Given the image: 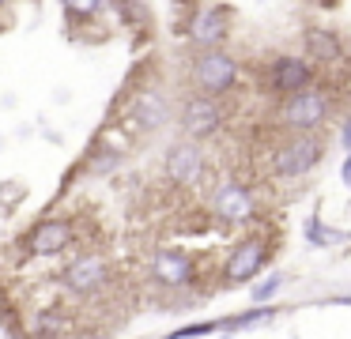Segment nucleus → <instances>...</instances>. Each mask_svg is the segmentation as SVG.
<instances>
[{"mask_svg": "<svg viewBox=\"0 0 351 339\" xmlns=\"http://www.w3.org/2000/svg\"><path fill=\"white\" fill-rule=\"evenodd\" d=\"M265 260H268V245L261 238L238 241V249L230 253L227 268H223V271H227V283H250V279L265 268Z\"/></svg>", "mask_w": 351, "mask_h": 339, "instance_id": "f8f14e48", "label": "nucleus"}, {"mask_svg": "<svg viewBox=\"0 0 351 339\" xmlns=\"http://www.w3.org/2000/svg\"><path fill=\"white\" fill-rule=\"evenodd\" d=\"M321 162V140L313 132H291L272 151V173L276 177H306Z\"/></svg>", "mask_w": 351, "mask_h": 339, "instance_id": "423d86ee", "label": "nucleus"}, {"mask_svg": "<svg viewBox=\"0 0 351 339\" xmlns=\"http://www.w3.org/2000/svg\"><path fill=\"white\" fill-rule=\"evenodd\" d=\"M343 185H351V151H348V162H343Z\"/></svg>", "mask_w": 351, "mask_h": 339, "instance_id": "6ab92c4d", "label": "nucleus"}, {"mask_svg": "<svg viewBox=\"0 0 351 339\" xmlns=\"http://www.w3.org/2000/svg\"><path fill=\"white\" fill-rule=\"evenodd\" d=\"M328 110H332V102H328L325 90L306 87V90H298V95L283 98L280 125H287L291 132H317V128L328 121Z\"/></svg>", "mask_w": 351, "mask_h": 339, "instance_id": "39448f33", "label": "nucleus"}, {"mask_svg": "<svg viewBox=\"0 0 351 339\" xmlns=\"http://www.w3.org/2000/svg\"><path fill=\"white\" fill-rule=\"evenodd\" d=\"M174 121H178V128H182L185 140L204 143V140H212V136L227 125V105H223V98H208V95L189 90V95L178 102Z\"/></svg>", "mask_w": 351, "mask_h": 339, "instance_id": "7ed1b4c3", "label": "nucleus"}, {"mask_svg": "<svg viewBox=\"0 0 351 339\" xmlns=\"http://www.w3.org/2000/svg\"><path fill=\"white\" fill-rule=\"evenodd\" d=\"M280 283H283V279H280V275H272V279H268V283L253 286V301H268V298H272L276 290H280Z\"/></svg>", "mask_w": 351, "mask_h": 339, "instance_id": "a211bd4d", "label": "nucleus"}, {"mask_svg": "<svg viewBox=\"0 0 351 339\" xmlns=\"http://www.w3.org/2000/svg\"><path fill=\"white\" fill-rule=\"evenodd\" d=\"M343 57V45L336 38V30L325 27H310L306 30V60H317V64H336Z\"/></svg>", "mask_w": 351, "mask_h": 339, "instance_id": "4468645a", "label": "nucleus"}, {"mask_svg": "<svg viewBox=\"0 0 351 339\" xmlns=\"http://www.w3.org/2000/svg\"><path fill=\"white\" fill-rule=\"evenodd\" d=\"M162 173H167V181H174V185H200L208 173V155L204 147H200L197 140H178L170 143L167 158H162Z\"/></svg>", "mask_w": 351, "mask_h": 339, "instance_id": "0eeeda50", "label": "nucleus"}, {"mask_svg": "<svg viewBox=\"0 0 351 339\" xmlns=\"http://www.w3.org/2000/svg\"><path fill=\"white\" fill-rule=\"evenodd\" d=\"M230 27H234V12L227 4H208V8H197L182 23V34L189 38L193 49H219V45H227Z\"/></svg>", "mask_w": 351, "mask_h": 339, "instance_id": "20e7f679", "label": "nucleus"}, {"mask_svg": "<svg viewBox=\"0 0 351 339\" xmlns=\"http://www.w3.org/2000/svg\"><path fill=\"white\" fill-rule=\"evenodd\" d=\"M106 12H114L125 30H147L152 27V12H147L144 0H106Z\"/></svg>", "mask_w": 351, "mask_h": 339, "instance_id": "dca6fc26", "label": "nucleus"}, {"mask_svg": "<svg viewBox=\"0 0 351 339\" xmlns=\"http://www.w3.org/2000/svg\"><path fill=\"white\" fill-rule=\"evenodd\" d=\"M212 211L215 218H223V223H250L253 211H257V203H253V192L242 185V181H219L212 192Z\"/></svg>", "mask_w": 351, "mask_h": 339, "instance_id": "9d476101", "label": "nucleus"}, {"mask_svg": "<svg viewBox=\"0 0 351 339\" xmlns=\"http://www.w3.org/2000/svg\"><path fill=\"white\" fill-rule=\"evenodd\" d=\"M69 245H76V226L69 218H42L27 234V253H34V256H57Z\"/></svg>", "mask_w": 351, "mask_h": 339, "instance_id": "9b49d317", "label": "nucleus"}, {"mask_svg": "<svg viewBox=\"0 0 351 339\" xmlns=\"http://www.w3.org/2000/svg\"><path fill=\"white\" fill-rule=\"evenodd\" d=\"M242 79V64H238L234 53L219 49H193L189 60V90L208 98H227L230 90Z\"/></svg>", "mask_w": 351, "mask_h": 339, "instance_id": "f03ea898", "label": "nucleus"}, {"mask_svg": "<svg viewBox=\"0 0 351 339\" xmlns=\"http://www.w3.org/2000/svg\"><path fill=\"white\" fill-rule=\"evenodd\" d=\"M61 8H64L69 27H87V23H95L106 12V0H61Z\"/></svg>", "mask_w": 351, "mask_h": 339, "instance_id": "f3484780", "label": "nucleus"}, {"mask_svg": "<svg viewBox=\"0 0 351 339\" xmlns=\"http://www.w3.org/2000/svg\"><path fill=\"white\" fill-rule=\"evenodd\" d=\"M8 8H12V0H0V15L8 12Z\"/></svg>", "mask_w": 351, "mask_h": 339, "instance_id": "412c9836", "label": "nucleus"}, {"mask_svg": "<svg viewBox=\"0 0 351 339\" xmlns=\"http://www.w3.org/2000/svg\"><path fill=\"white\" fill-rule=\"evenodd\" d=\"M343 143H348V151H351V121H348V128H343Z\"/></svg>", "mask_w": 351, "mask_h": 339, "instance_id": "aec40b11", "label": "nucleus"}, {"mask_svg": "<svg viewBox=\"0 0 351 339\" xmlns=\"http://www.w3.org/2000/svg\"><path fill=\"white\" fill-rule=\"evenodd\" d=\"M121 105V125L140 136H152L174 121V102H170V90L162 83H132Z\"/></svg>", "mask_w": 351, "mask_h": 339, "instance_id": "f257e3e1", "label": "nucleus"}, {"mask_svg": "<svg viewBox=\"0 0 351 339\" xmlns=\"http://www.w3.org/2000/svg\"><path fill=\"white\" fill-rule=\"evenodd\" d=\"M106 279H110V264H106V256H102V253H84V256H76V260L61 271L64 290L80 294V298L99 294L102 286H106Z\"/></svg>", "mask_w": 351, "mask_h": 339, "instance_id": "1a4fd4ad", "label": "nucleus"}, {"mask_svg": "<svg viewBox=\"0 0 351 339\" xmlns=\"http://www.w3.org/2000/svg\"><path fill=\"white\" fill-rule=\"evenodd\" d=\"M313 79H317L313 60L295 57V53H283V57H276L272 64H268V90H272V95H280V98L298 95V90L313 87Z\"/></svg>", "mask_w": 351, "mask_h": 339, "instance_id": "6e6552de", "label": "nucleus"}, {"mask_svg": "<svg viewBox=\"0 0 351 339\" xmlns=\"http://www.w3.org/2000/svg\"><path fill=\"white\" fill-rule=\"evenodd\" d=\"M193 260L182 253V249H159V253L152 256V279L162 286H185L193 283Z\"/></svg>", "mask_w": 351, "mask_h": 339, "instance_id": "ddd939ff", "label": "nucleus"}, {"mask_svg": "<svg viewBox=\"0 0 351 339\" xmlns=\"http://www.w3.org/2000/svg\"><path fill=\"white\" fill-rule=\"evenodd\" d=\"M121 158H125V151L121 147H114V143H95L91 151L84 155V173L87 177H106V173H114L117 166H121Z\"/></svg>", "mask_w": 351, "mask_h": 339, "instance_id": "2eb2a0df", "label": "nucleus"}]
</instances>
